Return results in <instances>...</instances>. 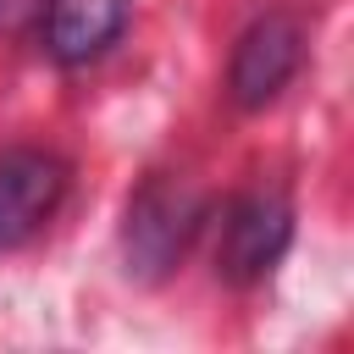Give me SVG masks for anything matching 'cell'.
Segmentation results:
<instances>
[{
	"label": "cell",
	"instance_id": "6da1fadb",
	"mask_svg": "<svg viewBox=\"0 0 354 354\" xmlns=\"http://www.w3.org/2000/svg\"><path fill=\"white\" fill-rule=\"evenodd\" d=\"M205 221V199L177 183V177H149L138 188V199L127 205V227H122V249H127V271L133 277H166L183 249L194 243Z\"/></svg>",
	"mask_w": 354,
	"mask_h": 354
},
{
	"label": "cell",
	"instance_id": "7a4b0ae2",
	"mask_svg": "<svg viewBox=\"0 0 354 354\" xmlns=\"http://www.w3.org/2000/svg\"><path fill=\"white\" fill-rule=\"evenodd\" d=\"M304 66V22L293 11H266L254 17L238 44H232V61H227V100L238 111H266L288 83L293 72Z\"/></svg>",
	"mask_w": 354,
	"mask_h": 354
},
{
	"label": "cell",
	"instance_id": "3957f363",
	"mask_svg": "<svg viewBox=\"0 0 354 354\" xmlns=\"http://www.w3.org/2000/svg\"><path fill=\"white\" fill-rule=\"evenodd\" d=\"M288 243H293V205L277 188H254V194L232 199V210L221 221L216 277L232 282V288H249L282 260Z\"/></svg>",
	"mask_w": 354,
	"mask_h": 354
},
{
	"label": "cell",
	"instance_id": "277c9868",
	"mask_svg": "<svg viewBox=\"0 0 354 354\" xmlns=\"http://www.w3.org/2000/svg\"><path fill=\"white\" fill-rule=\"evenodd\" d=\"M66 160L50 149H6L0 155V249H22L61 205Z\"/></svg>",
	"mask_w": 354,
	"mask_h": 354
},
{
	"label": "cell",
	"instance_id": "5b68a950",
	"mask_svg": "<svg viewBox=\"0 0 354 354\" xmlns=\"http://www.w3.org/2000/svg\"><path fill=\"white\" fill-rule=\"evenodd\" d=\"M127 28V0H50L44 11V50L61 66L100 61Z\"/></svg>",
	"mask_w": 354,
	"mask_h": 354
}]
</instances>
